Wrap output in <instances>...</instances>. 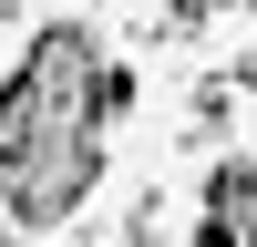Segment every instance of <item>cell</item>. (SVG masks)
I'll list each match as a JSON object with an SVG mask.
<instances>
[{"mask_svg":"<svg viewBox=\"0 0 257 247\" xmlns=\"http://www.w3.org/2000/svg\"><path fill=\"white\" fill-rule=\"evenodd\" d=\"M113 62L93 31H41L31 62L0 93V196L21 216H72L103 175V113H113Z\"/></svg>","mask_w":257,"mask_h":247,"instance_id":"6da1fadb","label":"cell"},{"mask_svg":"<svg viewBox=\"0 0 257 247\" xmlns=\"http://www.w3.org/2000/svg\"><path fill=\"white\" fill-rule=\"evenodd\" d=\"M216 216H226L237 247H257V165H226L216 175Z\"/></svg>","mask_w":257,"mask_h":247,"instance_id":"7a4b0ae2","label":"cell"},{"mask_svg":"<svg viewBox=\"0 0 257 247\" xmlns=\"http://www.w3.org/2000/svg\"><path fill=\"white\" fill-rule=\"evenodd\" d=\"M196 247H237V237H226V216H206V237H196Z\"/></svg>","mask_w":257,"mask_h":247,"instance_id":"3957f363","label":"cell"},{"mask_svg":"<svg viewBox=\"0 0 257 247\" xmlns=\"http://www.w3.org/2000/svg\"><path fill=\"white\" fill-rule=\"evenodd\" d=\"M0 11H21V0H0Z\"/></svg>","mask_w":257,"mask_h":247,"instance_id":"277c9868","label":"cell"}]
</instances>
